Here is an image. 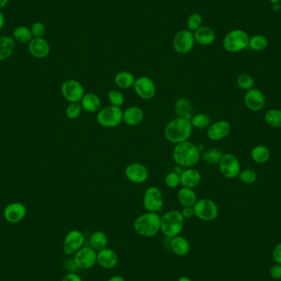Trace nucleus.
Returning a JSON list of instances; mask_svg holds the SVG:
<instances>
[{
	"mask_svg": "<svg viewBox=\"0 0 281 281\" xmlns=\"http://www.w3.org/2000/svg\"><path fill=\"white\" fill-rule=\"evenodd\" d=\"M173 160L179 167L192 168L200 160L201 151L197 145L189 141L175 145L172 152Z\"/></svg>",
	"mask_w": 281,
	"mask_h": 281,
	"instance_id": "obj_1",
	"label": "nucleus"
},
{
	"mask_svg": "<svg viewBox=\"0 0 281 281\" xmlns=\"http://www.w3.org/2000/svg\"><path fill=\"white\" fill-rule=\"evenodd\" d=\"M193 128L189 119L177 117L168 123L164 130V135L169 142L175 145L179 144L188 141L193 132Z\"/></svg>",
	"mask_w": 281,
	"mask_h": 281,
	"instance_id": "obj_2",
	"label": "nucleus"
},
{
	"mask_svg": "<svg viewBox=\"0 0 281 281\" xmlns=\"http://www.w3.org/2000/svg\"><path fill=\"white\" fill-rule=\"evenodd\" d=\"M160 216L157 213L148 212L142 214L136 219L133 228L136 233L143 237H153L160 230Z\"/></svg>",
	"mask_w": 281,
	"mask_h": 281,
	"instance_id": "obj_3",
	"label": "nucleus"
},
{
	"mask_svg": "<svg viewBox=\"0 0 281 281\" xmlns=\"http://www.w3.org/2000/svg\"><path fill=\"white\" fill-rule=\"evenodd\" d=\"M184 220L179 210H170L160 218V230L168 238L179 235L184 226Z\"/></svg>",
	"mask_w": 281,
	"mask_h": 281,
	"instance_id": "obj_4",
	"label": "nucleus"
},
{
	"mask_svg": "<svg viewBox=\"0 0 281 281\" xmlns=\"http://www.w3.org/2000/svg\"><path fill=\"white\" fill-rule=\"evenodd\" d=\"M124 111L120 107H104L100 109L97 115V121L98 124L104 128H116L123 122Z\"/></svg>",
	"mask_w": 281,
	"mask_h": 281,
	"instance_id": "obj_5",
	"label": "nucleus"
},
{
	"mask_svg": "<svg viewBox=\"0 0 281 281\" xmlns=\"http://www.w3.org/2000/svg\"><path fill=\"white\" fill-rule=\"evenodd\" d=\"M249 37L245 31L233 30L226 36L224 40V48L230 53L243 51L249 46Z\"/></svg>",
	"mask_w": 281,
	"mask_h": 281,
	"instance_id": "obj_6",
	"label": "nucleus"
},
{
	"mask_svg": "<svg viewBox=\"0 0 281 281\" xmlns=\"http://www.w3.org/2000/svg\"><path fill=\"white\" fill-rule=\"evenodd\" d=\"M193 210L195 216L200 219L201 221L206 222L215 221L219 214L216 203L209 198H202L197 201L195 205H193Z\"/></svg>",
	"mask_w": 281,
	"mask_h": 281,
	"instance_id": "obj_7",
	"label": "nucleus"
},
{
	"mask_svg": "<svg viewBox=\"0 0 281 281\" xmlns=\"http://www.w3.org/2000/svg\"><path fill=\"white\" fill-rule=\"evenodd\" d=\"M143 205L148 212L157 213L162 210L164 198L162 192L155 186H150L143 195Z\"/></svg>",
	"mask_w": 281,
	"mask_h": 281,
	"instance_id": "obj_8",
	"label": "nucleus"
},
{
	"mask_svg": "<svg viewBox=\"0 0 281 281\" xmlns=\"http://www.w3.org/2000/svg\"><path fill=\"white\" fill-rule=\"evenodd\" d=\"M61 93L67 102L74 103L81 102L85 91L80 81L75 79H68L61 86Z\"/></svg>",
	"mask_w": 281,
	"mask_h": 281,
	"instance_id": "obj_9",
	"label": "nucleus"
},
{
	"mask_svg": "<svg viewBox=\"0 0 281 281\" xmlns=\"http://www.w3.org/2000/svg\"><path fill=\"white\" fill-rule=\"evenodd\" d=\"M221 175L227 179L238 177L241 171V165L238 157L231 153L224 154L219 162Z\"/></svg>",
	"mask_w": 281,
	"mask_h": 281,
	"instance_id": "obj_10",
	"label": "nucleus"
},
{
	"mask_svg": "<svg viewBox=\"0 0 281 281\" xmlns=\"http://www.w3.org/2000/svg\"><path fill=\"white\" fill-rule=\"evenodd\" d=\"M194 43L195 39L193 32L190 30H182L178 31L173 40L174 49L180 54L189 53L193 50Z\"/></svg>",
	"mask_w": 281,
	"mask_h": 281,
	"instance_id": "obj_11",
	"label": "nucleus"
},
{
	"mask_svg": "<svg viewBox=\"0 0 281 281\" xmlns=\"http://www.w3.org/2000/svg\"><path fill=\"white\" fill-rule=\"evenodd\" d=\"M74 260L78 269L88 270L97 262V252L91 247H84L74 254Z\"/></svg>",
	"mask_w": 281,
	"mask_h": 281,
	"instance_id": "obj_12",
	"label": "nucleus"
},
{
	"mask_svg": "<svg viewBox=\"0 0 281 281\" xmlns=\"http://www.w3.org/2000/svg\"><path fill=\"white\" fill-rule=\"evenodd\" d=\"M133 88L137 96L143 100H152L156 93L155 84L148 77H140L136 79Z\"/></svg>",
	"mask_w": 281,
	"mask_h": 281,
	"instance_id": "obj_13",
	"label": "nucleus"
},
{
	"mask_svg": "<svg viewBox=\"0 0 281 281\" xmlns=\"http://www.w3.org/2000/svg\"><path fill=\"white\" fill-rule=\"evenodd\" d=\"M85 242V236L83 233L77 230L69 231L64 238V252L67 255H74L79 251Z\"/></svg>",
	"mask_w": 281,
	"mask_h": 281,
	"instance_id": "obj_14",
	"label": "nucleus"
},
{
	"mask_svg": "<svg viewBox=\"0 0 281 281\" xmlns=\"http://www.w3.org/2000/svg\"><path fill=\"white\" fill-rule=\"evenodd\" d=\"M124 174L128 181L136 184H141L146 182L149 176L147 168L141 163L137 162L131 163L127 165Z\"/></svg>",
	"mask_w": 281,
	"mask_h": 281,
	"instance_id": "obj_15",
	"label": "nucleus"
},
{
	"mask_svg": "<svg viewBox=\"0 0 281 281\" xmlns=\"http://www.w3.org/2000/svg\"><path fill=\"white\" fill-rule=\"evenodd\" d=\"M26 212L27 210L23 203L14 202L6 205L3 210V217L8 223H19L26 217Z\"/></svg>",
	"mask_w": 281,
	"mask_h": 281,
	"instance_id": "obj_16",
	"label": "nucleus"
},
{
	"mask_svg": "<svg viewBox=\"0 0 281 281\" xmlns=\"http://www.w3.org/2000/svg\"><path fill=\"white\" fill-rule=\"evenodd\" d=\"M244 103L249 110L254 112L261 111L266 105V97L262 91L258 89L253 88L247 91L244 97Z\"/></svg>",
	"mask_w": 281,
	"mask_h": 281,
	"instance_id": "obj_17",
	"label": "nucleus"
},
{
	"mask_svg": "<svg viewBox=\"0 0 281 281\" xmlns=\"http://www.w3.org/2000/svg\"><path fill=\"white\" fill-rule=\"evenodd\" d=\"M230 132L231 125L228 121L218 120L207 128L206 134L209 139L216 142L228 137Z\"/></svg>",
	"mask_w": 281,
	"mask_h": 281,
	"instance_id": "obj_18",
	"label": "nucleus"
},
{
	"mask_svg": "<svg viewBox=\"0 0 281 281\" xmlns=\"http://www.w3.org/2000/svg\"><path fill=\"white\" fill-rule=\"evenodd\" d=\"M28 51L36 58H45L50 54L51 46L44 38H33L28 44Z\"/></svg>",
	"mask_w": 281,
	"mask_h": 281,
	"instance_id": "obj_19",
	"label": "nucleus"
},
{
	"mask_svg": "<svg viewBox=\"0 0 281 281\" xmlns=\"http://www.w3.org/2000/svg\"><path fill=\"white\" fill-rule=\"evenodd\" d=\"M202 176L198 170L187 168L180 173V182L182 187L194 188L200 184Z\"/></svg>",
	"mask_w": 281,
	"mask_h": 281,
	"instance_id": "obj_20",
	"label": "nucleus"
},
{
	"mask_svg": "<svg viewBox=\"0 0 281 281\" xmlns=\"http://www.w3.org/2000/svg\"><path fill=\"white\" fill-rule=\"evenodd\" d=\"M118 256L111 248H105L97 254V262L104 269H113L118 264Z\"/></svg>",
	"mask_w": 281,
	"mask_h": 281,
	"instance_id": "obj_21",
	"label": "nucleus"
},
{
	"mask_svg": "<svg viewBox=\"0 0 281 281\" xmlns=\"http://www.w3.org/2000/svg\"><path fill=\"white\" fill-rule=\"evenodd\" d=\"M144 119V112L140 107L130 106L123 114V122L128 126H137Z\"/></svg>",
	"mask_w": 281,
	"mask_h": 281,
	"instance_id": "obj_22",
	"label": "nucleus"
},
{
	"mask_svg": "<svg viewBox=\"0 0 281 281\" xmlns=\"http://www.w3.org/2000/svg\"><path fill=\"white\" fill-rule=\"evenodd\" d=\"M80 102L82 109L88 113H96L102 109V101L97 94L85 93Z\"/></svg>",
	"mask_w": 281,
	"mask_h": 281,
	"instance_id": "obj_23",
	"label": "nucleus"
},
{
	"mask_svg": "<svg viewBox=\"0 0 281 281\" xmlns=\"http://www.w3.org/2000/svg\"><path fill=\"white\" fill-rule=\"evenodd\" d=\"M170 248L177 256H184L190 251V244L187 238L178 235L171 238Z\"/></svg>",
	"mask_w": 281,
	"mask_h": 281,
	"instance_id": "obj_24",
	"label": "nucleus"
},
{
	"mask_svg": "<svg viewBox=\"0 0 281 281\" xmlns=\"http://www.w3.org/2000/svg\"><path fill=\"white\" fill-rule=\"evenodd\" d=\"M195 41L202 46H210L215 41V34L214 30L208 26H201L193 34Z\"/></svg>",
	"mask_w": 281,
	"mask_h": 281,
	"instance_id": "obj_25",
	"label": "nucleus"
},
{
	"mask_svg": "<svg viewBox=\"0 0 281 281\" xmlns=\"http://www.w3.org/2000/svg\"><path fill=\"white\" fill-rule=\"evenodd\" d=\"M178 201L183 207H193L198 201L193 188L182 187L178 192Z\"/></svg>",
	"mask_w": 281,
	"mask_h": 281,
	"instance_id": "obj_26",
	"label": "nucleus"
},
{
	"mask_svg": "<svg viewBox=\"0 0 281 281\" xmlns=\"http://www.w3.org/2000/svg\"><path fill=\"white\" fill-rule=\"evenodd\" d=\"M16 42L11 36H0V61L9 58L15 51Z\"/></svg>",
	"mask_w": 281,
	"mask_h": 281,
	"instance_id": "obj_27",
	"label": "nucleus"
},
{
	"mask_svg": "<svg viewBox=\"0 0 281 281\" xmlns=\"http://www.w3.org/2000/svg\"><path fill=\"white\" fill-rule=\"evenodd\" d=\"M135 78L134 75L128 71L119 72L114 77V83L119 88L129 89L134 85Z\"/></svg>",
	"mask_w": 281,
	"mask_h": 281,
	"instance_id": "obj_28",
	"label": "nucleus"
},
{
	"mask_svg": "<svg viewBox=\"0 0 281 281\" xmlns=\"http://www.w3.org/2000/svg\"><path fill=\"white\" fill-rule=\"evenodd\" d=\"M89 244L96 252L102 251L106 248L108 244V237L102 231H97L91 234L89 238Z\"/></svg>",
	"mask_w": 281,
	"mask_h": 281,
	"instance_id": "obj_29",
	"label": "nucleus"
},
{
	"mask_svg": "<svg viewBox=\"0 0 281 281\" xmlns=\"http://www.w3.org/2000/svg\"><path fill=\"white\" fill-rule=\"evenodd\" d=\"M251 157L254 162L257 164H265L268 162L271 158V152L265 146L259 145L254 147L252 150Z\"/></svg>",
	"mask_w": 281,
	"mask_h": 281,
	"instance_id": "obj_30",
	"label": "nucleus"
},
{
	"mask_svg": "<svg viewBox=\"0 0 281 281\" xmlns=\"http://www.w3.org/2000/svg\"><path fill=\"white\" fill-rule=\"evenodd\" d=\"M175 109L178 117H182L190 120L192 118V104L186 98H179L175 102Z\"/></svg>",
	"mask_w": 281,
	"mask_h": 281,
	"instance_id": "obj_31",
	"label": "nucleus"
},
{
	"mask_svg": "<svg viewBox=\"0 0 281 281\" xmlns=\"http://www.w3.org/2000/svg\"><path fill=\"white\" fill-rule=\"evenodd\" d=\"M13 36L14 41L23 44L29 43L33 39L30 28L25 26H19L16 27L13 30Z\"/></svg>",
	"mask_w": 281,
	"mask_h": 281,
	"instance_id": "obj_32",
	"label": "nucleus"
},
{
	"mask_svg": "<svg viewBox=\"0 0 281 281\" xmlns=\"http://www.w3.org/2000/svg\"><path fill=\"white\" fill-rule=\"evenodd\" d=\"M264 120L270 127L280 128H281V110L272 109L266 112L264 116Z\"/></svg>",
	"mask_w": 281,
	"mask_h": 281,
	"instance_id": "obj_33",
	"label": "nucleus"
},
{
	"mask_svg": "<svg viewBox=\"0 0 281 281\" xmlns=\"http://www.w3.org/2000/svg\"><path fill=\"white\" fill-rule=\"evenodd\" d=\"M190 122L193 128L198 129H205L210 125V117L203 113L195 114L191 118Z\"/></svg>",
	"mask_w": 281,
	"mask_h": 281,
	"instance_id": "obj_34",
	"label": "nucleus"
},
{
	"mask_svg": "<svg viewBox=\"0 0 281 281\" xmlns=\"http://www.w3.org/2000/svg\"><path fill=\"white\" fill-rule=\"evenodd\" d=\"M223 152L217 148H210L203 154V159L208 164H219L223 156Z\"/></svg>",
	"mask_w": 281,
	"mask_h": 281,
	"instance_id": "obj_35",
	"label": "nucleus"
},
{
	"mask_svg": "<svg viewBox=\"0 0 281 281\" xmlns=\"http://www.w3.org/2000/svg\"><path fill=\"white\" fill-rule=\"evenodd\" d=\"M268 46V41L263 36H254L249 40V47L255 51H262Z\"/></svg>",
	"mask_w": 281,
	"mask_h": 281,
	"instance_id": "obj_36",
	"label": "nucleus"
},
{
	"mask_svg": "<svg viewBox=\"0 0 281 281\" xmlns=\"http://www.w3.org/2000/svg\"><path fill=\"white\" fill-rule=\"evenodd\" d=\"M237 85L242 90H251L255 86L254 77L248 74H240L237 78Z\"/></svg>",
	"mask_w": 281,
	"mask_h": 281,
	"instance_id": "obj_37",
	"label": "nucleus"
},
{
	"mask_svg": "<svg viewBox=\"0 0 281 281\" xmlns=\"http://www.w3.org/2000/svg\"><path fill=\"white\" fill-rule=\"evenodd\" d=\"M108 100L109 104L113 106L120 107L121 108L124 104V97L121 91L116 89H113L108 93Z\"/></svg>",
	"mask_w": 281,
	"mask_h": 281,
	"instance_id": "obj_38",
	"label": "nucleus"
},
{
	"mask_svg": "<svg viewBox=\"0 0 281 281\" xmlns=\"http://www.w3.org/2000/svg\"><path fill=\"white\" fill-rule=\"evenodd\" d=\"M81 112H82V107L81 103L74 102V103H69L65 110V114L68 119L74 120L81 115Z\"/></svg>",
	"mask_w": 281,
	"mask_h": 281,
	"instance_id": "obj_39",
	"label": "nucleus"
},
{
	"mask_svg": "<svg viewBox=\"0 0 281 281\" xmlns=\"http://www.w3.org/2000/svg\"><path fill=\"white\" fill-rule=\"evenodd\" d=\"M238 177L239 178L241 182H243L246 184H253L257 179V175H256V171L250 170V169H247V170L240 171Z\"/></svg>",
	"mask_w": 281,
	"mask_h": 281,
	"instance_id": "obj_40",
	"label": "nucleus"
},
{
	"mask_svg": "<svg viewBox=\"0 0 281 281\" xmlns=\"http://www.w3.org/2000/svg\"><path fill=\"white\" fill-rule=\"evenodd\" d=\"M187 27L190 31H193V30L195 31L198 30V28L202 26V23H203L202 16L198 13H193L187 18Z\"/></svg>",
	"mask_w": 281,
	"mask_h": 281,
	"instance_id": "obj_41",
	"label": "nucleus"
},
{
	"mask_svg": "<svg viewBox=\"0 0 281 281\" xmlns=\"http://www.w3.org/2000/svg\"><path fill=\"white\" fill-rule=\"evenodd\" d=\"M165 182L166 186L170 188H176L181 184L180 175L175 171L170 172L165 176Z\"/></svg>",
	"mask_w": 281,
	"mask_h": 281,
	"instance_id": "obj_42",
	"label": "nucleus"
},
{
	"mask_svg": "<svg viewBox=\"0 0 281 281\" xmlns=\"http://www.w3.org/2000/svg\"><path fill=\"white\" fill-rule=\"evenodd\" d=\"M33 38H43L46 34V26L41 22H36L30 27Z\"/></svg>",
	"mask_w": 281,
	"mask_h": 281,
	"instance_id": "obj_43",
	"label": "nucleus"
},
{
	"mask_svg": "<svg viewBox=\"0 0 281 281\" xmlns=\"http://www.w3.org/2000/svg\"><path fill=\"white\" fill-rule=\"evenodd\" d=\"M64 268L67 271H69V273H75V271L78 270V267L77 266L74 259H69L64 261Z\"/></svg>",
	"mask_w": 281,
	"mask_h": 281,
	"instance_id": "obj_44",
	"label": "nucleus"
},
{
	"mask_svg": "<svg viewBox=\"0 0 281 281\" xmlns=\"http://www.w3.org/2000/svg\"><path fill=\"white\" fill-rule=\"evenodd\" d=\"M270 275H271V277L274 279H281V264H277V265H275V266L271 267V270H270Z\"/></svg>",
	"mask_w": 281,
	"mask_h": 281,
	"instance_id": "obj_45",
	"label": "nucleus"
},
{
	"mask_svg": "<svg viewBox=\"0 0 281 281\" xmlns=\"http://www.w3.org/2000/svg\"><path fill=\"white\" fill-rule=\"evenodd\" d=\"M273 259L277 264L281 265V243H279L275 247L273 250Z\"/></svg>",
	"mask_w": 281,
	"mask_h": 281,
	"instance_id": "obj_46",
	"label": "nucleus"
},
{
	"mask_svg": "<svg viewBox=\"0 0 281 281\" xmlns=\"http://www.w3.org/2000/svg\"><path fill=\"white\" fill-rule=\"evenodd\" d=\"M181 213H182V215L184 219H191L195 215L193 207H183Z\"/></svg>",
	"mask_w": 281,
	"mask_h": 281,
	"instance_id": "obj_47",
	"label": "nucleus"
},
{
	"mask_svg": "<svg viewBox=\"0 0 281 281\" xmlns=\"http://www.w3.org/2000/svg\"><path fill=\"white\" fill-rule=\"evenodd\" d=\"M62 281H82L81 278L76 273H68L64 278L62 279Z\"/></svg>",
	"mask_w": 281,
	"mask_h": 281,
	"instance_id": "obj_48",
	"label": "nucleus"
},
{
	"mask_svg": "<svg viewBox=\"0 0 281 281\" xmlns=\"http://www.w3.org/2000/svg\"><path fill=\"white\" fill-rule=\"evenodd\" d=\"M5 17L3 15V13H1V11H0V30H2L5 25Z\"/></svg>",
	"mask_w": 281,
	"mask_h": 281,
	"instance_id": "obj_49",
	"label": "nucleus"
},
{
	"mask_svg": "<svg viewBox=\"0 0 281 281\" xmlns=\"http://www.w3.org/2000/svg\"><path fill=\"white\" fill-rule=\"evenodd\" d=\"M108 281H125L121 276H114L109 279Z\"/></svg>",
	"mask_w": 281,
	"mask_h": 281,
	"instance_id": "obj_50",
	"label": "nucleus"
},
{
	"mask_svg": "<svg viewBox=\"0 0 281 281\" xmlns=\"http://www.w3.org/2000/svg\"><path fill=\"white\" fill-rule=\"evenodd\" d=\"M9 0H0V10L2 8H5L7 4H8Z\"/></svg>",
	"mask_w": 281,
	"mask_h": 281,
	"instance_id": "obj_51",
	"label": "nucleus"
},
{
	"mask_svg": "<svg viewBox=\"0 0 281 281\" xmlns=\"http://www.w3.org/2000/svg\"><path fill=\"white\" fill-rule=\"evenodd\" d=\"M178 281H193L191 279L187 278V277H185V276H182V277H180Z\"/></svg>",
	"mask_w": 281,
	"mask_h": 281,
	"instance_id": "obj_52",
	"label": "nucleus"
},
{
	"mask_svg": "<svg viewBox=\"0 0 281 281\" xmlns=\"http://www.w3.org/2000/svg\"><path fill=\"white\" fill-rule=\"evenodd\" d=\"M273 8L274 10L278 11L280 10V8H281V7H280V5H279V4H277V3H275V5H274Z\"/></svg>",
	"mask_w": 281,
	"mask_h": 281,
	"instance_id": "obj_53",
	"label": "nucleus"
},
{
	"mask_svg": "<svg viewBox=\"0 0 281 281\" xmlns=\"http://www.w3.org/2000/svg\"><path fill=\"white\" fill-rule=\"evenodd\" d=\"M270 1H271V3H277L278 2H280L281 0H270Z\"/></svg>",
	"mask_w": 281,
	"mask_h": 281,
	"instance_id": "obj_54",
	"label": "nucleus"
}]
</instances>
